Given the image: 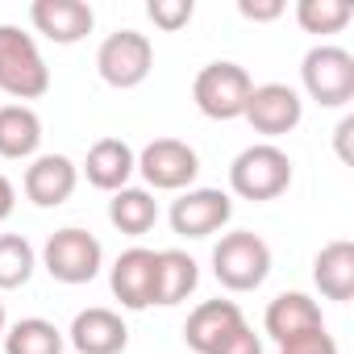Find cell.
I'll return each instance as SVG.
<instances>
[{
    "label": "cell",
    "mask_w": 354,
    "mask_h": 354,
    "mask_svg": "<svg viewBox=\"0 0 354 354\" xmlns=\"http://www.w3.org/2000/svg\"><path fill=\"white\" fill-rule=\"evenodd\" d=\"M213 275L225 292H254L271 275V246L250 230L221 234L213 246Z\"/></svg>",
    "instance_id": "obj_3"
},
{
    "label": "cell",
    "mask_w": 354,
    "mask_h": 354,
    "mask_svg": "<svg viewBox=\"0 0 354 354\" xmlns=\"http://www.w3.org/2000/svg\"><path fill=\"white\" fill-rule=\"evenodd\" d=\"M201 283V263L188 250H158V283H154V304L171 308V304H184Z\"/></svg>",
    "instance_id": "obj_20"
},
{
    "label": "cell",
    "mask_w": 354,
    "mask_h": 354,
    "mask_svg": "<svg viewBox=\"0 0 354 354\" xmlns=\"http://www.w3.org/2000/svg\"><path fill=\"white\" fill-rule=\"evenodd\" d=\"M0 92L13 96L17 104L42 100L50 92V67L21 26H0Z\"/></svg>",
    "instance_id": "obj_1"
},
{
    "label": "cell",
    "mask_w": 354,
    "mask_h": 354,
    "mask_svg": "<svg viewBox=\"0 0 354 354\" xmlns=\"http://www.w3.org/2000/svg\"><path fill=\"white\" fill-rule=\"evenodd\" d=\"M313 283L325 300L346 304L354 296V242L337 238V242L321 246L317 259H313Z\"/></svg>",
    "instance_id": "obj_18"
},
{
    "label": "cell",
    "mask_w": 354,
    "mask_h": 354,
    "mask_svg": "<svg viewBox=\"0 0 354 354\" xmlns=\"http://www.w3.org/2000/svg\"><path fill=\"white\" fill-rule=\"evenodd\" d=\"M283 0H238V13L246 21H279L283 17Z\"/></svg>",
    "instance_id": "obj_27"
},
{
    "label": "cell",
    "mask_w": 354,
    "mask_h": 354,
    "mask_svg": "<svg viewBox=\"0 0 354 354\" xmlns=\"http://www.w3.org/2000/svg\"><path fill=\"white\" fill-rule=\"evenodd\" d=\"M250 92H254L250 71L242 63H230V59H217V63L201 67L196 80H192V100L209 121H238L246 113Z\"/></svg>",
    "instance_id": "obj_4"
},
{
    "label": "cell",
    "mask_w": 354,
    "mask_h": 354,
    "mask_svg": "<svg viewBox=\"0 0 354 354\" xmlns=\"http://www.w3.org/2000/svg\"><path fill=\"white\" fill-rule=\"evenodd\" d=\"M230 217H234V201L221 188H188L171 201L167 213L171 230L180 238H213L230 225Z\"/></svg>",
    "instance_id": "obj_9"
},
{
    "label": "cell",
    "mask_w": 354,
    "mask_h": 354,
    "mask_svg": "<svg viewBox=\"0 0 354 354\" xmlns=\"http://www.w3.org/2000/svg\"><path fill=\"white\" fill-rule=\"evenodd\" d=\"M138 175L146 180V192H188L201 175V154L180 138H154L138 154Z\"/></svg>",
    "instance_id": "obj_7"
},
{
    "label": "cell",
    "mask_w": 354,
    "mask_h": 354,
    "mask_svg": "<svg viewBox=\"0 0 354 354\" xmlns=\"http://www.w3.org/2000/svg\"><path fill=\"white\" fill-rule=\"evenodd\" d=\"M350 133H354V117H342L337 129H333V142H337V158H342V162H354V154H350Z\"/></svg>",
    "instance_id": "obj_29"
},
{
    "label": "cell",
    "mask_w": 354,
    "mask_h": 354,
    "mask_svg": "<svg viewBox=\"0 0 354 354\" xmlns=\"http://www.w3.org/2000/svg\"><path fill=\"white\" fill-rule=\"evenodd\" d=\"M296 21L304 34H342L354 21V5L350 0H300Z\"/></svg>",
    "instance_id": "obj_24"
},
{
    "label": "cell",
    "mask_w": 354,
    "mask_h": 354,
    "mask_svg": "<svg viewBox=\"0 0 354 354\" xmlns=\"http://www.w3.org/2000/svg\"><path fill=\"white\" fill-rule=\"evenodd\" d=\"M67 342L75 346V354H121L129 346V329H125L121 313L92 304V308L75 313V321L67 329Z\"/></svg>",
    "instance_id": "obj_15"
},
{
    "label": "cell",
    "mask_w": 354,
    "mask_h": 354,
    "mask_svg": "<svg viewBox=\"0 0 354 354\" xmlns=\"http://www.w3.org/2000/svg\"><path fill=\"white\" fill-rule=\"evenodd\" d=\"M5 354H63L67 337L55 321L46 317H21L5 329Z\"/></svg>",
    "instance_id": "obj_22"
},
{
    "label": "cell",
    "mask_w": 354,
    "mask_h": 354,
    "mask_svg": "<svg viewBox=\"0 0 354 354\" xmlns=\"http://www.w3.org/2000/svg\"><path fill=\"white\" fill-rule=\"evenodd\" d=\"M30 26L55 42V46H75L92 34L96 26V13L84 0H34L30 5Z\"/></svg>",
    "instance_id": "obj_13"
},
{
    "label": "cell",
    "mask_w": 354,
    "mask_h": 354,
    "mask_svg": "<svg viewBox=\"0 0 354 354\" xmlns=\"http://www.w3.org/2000/svg\"><path fill=\"white\" fill-rule=\"evenodd\" d=\"M292 188V158L275 142H254L230 162V192L242 201H279Z\"/></svg>",
    "instance_id": "obj_2"
},
{
    "label": "cell",
    "mask_w": 354,
    "mask_h": 354,
    "mask_svg": "<svg viewBox=\"0 0 354 354\" xmlns=\"http://www.w3.org/2000/svg\"><path fill=\"white\" fill-rule=\"evenodd\" d=\"M279 354H342V350H337V342H333V333H329V329H308V333H300V337L283 342V346H279Z\"/></svg>",
    "instance_id": "obj_26"
},
{
    "label": "cell",
    "mask_w": 354,
    "mask_h": 354,
    "mask_svg": "<svg viewBox=\"0 0 354 354\" xmlns=\"http://www.w3.org/2000/svg\"><path fill=\"white\" fill-rule=\"evenodd\" d=\"M42 267L50 279L67 283V288H80V283H92L104 267V246L96 234L80 230V225H67V230H55L42 246Z\"/></svg>",
    "instance_id": "obj_5"
},
{
    "label": "cell",
    "mask_w": 354,
    "mask_h": 354,
    "mask_svg": "<svg viewBox=\"0 0 354 354\" xmlns=\"http://www.w3.org/2000/svg\"><path fill=\"white\" fill-rule=\"evenodd\" d=\"M242 325H246V317L234 300H201L184 321V342L196 354H217Z\"/></svg>",
    "instance_id": "obj_14"
},
{
    "label": "cell",
    "mask_w": 354,
    "mask_h": 354,
    "mask_svg": "<svg viewBox=\"0 0 354 354\" xmlns=\"http://www.w3.org/2000/svg\"><path fill=\"white\" fill-rule=\"evenodd\" d=\"M38 271V254L21 234H0V292L26 288Z\"/></svg>",
    "instance_id": "obj_23"
},
{
    "label": "cell",
    "mask_w": 354,
    "mask_h": 354,
    "mask_svg": "<svg viewBox=\"0 0 354 354\" xmlns=\"http://www.w3.org/2000/svg\"><path fill=\"white\" fill-rule=\"evenodd\" d=\"M84 175L92 188L113 196V192L129 188V180L138 175V150L125 138H100V142H92V150L84 158Z\"/></svg>",
    "instance_id": "obj_16"
},
{
    "label": "cell",
    "mask_w": 354,
    "mask_h": 354,
    "mask_svg": "<svg viewBox=\"0 0 354 354\" xmlns=\"http://www.w3.org/2000/svg\"><path fill=\"white\" fill-rule=\"evenodd\" d=\"M300 84L321 109H346L354 100V55L342 46H313L300 63Z\"/></svg>",
    "instance_id": "obj_6"
},
{
    "label": "cell",
    "mask_w": 354,
    "mask_h": 354,
    "mask_svg": "<svg viewBox=\"0 0 354 354\" xmlns=\"http://www.w3.org/2000/svg\"><path fill=\"white\" fill-rule=\"evenodd\" d=\"M109 221H113V230H121L125 238H146L154 225H158V201H154V192H146V188H121V192H113V201H109Z\"/></svg>",
    "instance_id": "obj_21"
},
{
    "label": "cell",
    "mask_w": 354,
    "mask_h": 354,
    "mask_svg": "<svg viewBox=\"0 0 354 354\" xmlns=\"http://www.w3.org/2000/svg\"><path fill=\"white\" fill-rule=\"evenodd\" d=\"M13 209H17V188H13L9 175H0V225L13 217Z\"/></svg>",
    "instance_id": "obj_30"
},
{
    "label": "cell",
    "mask_w": 354,
    "mask_h": 354,
    "mask_svg": "<svg viewBox=\"0 0 354 354\" xmlns=\"http://www.w3.org/2000/svg\"><path fill=\"white\" fill-rule=\"evenodd\" d=\"M96 71H100V80L109 88L129 92V88L150 80V71H154V42L146 34H138V30H117V34H109L100 42Z\"/></svg>",
    "instance_id": "obj_8"
},
{
    "label": "cell",
    "mask_w": 354,
    "mask_h": 354,
    "mask_svg": "<svg viewBox=\"0 0 354 354\" xmlns=\"http://www.w3.org/2000/svg\"><path fill=\"white\" fill-rule=\"evenodd\" d=\"M42 117L30 104H0V158H38Z\"/></svg>",
    "instance_id": "obj_19"
},
{
    "label": "cell",
    "mask_w": 354,
    "mask_h": 354,
    "mask_svg": "<svg viewBox=\"0 0 354 354\" xmlns=\"http://www.w3.org/2000/svg\"><path fill=\"white\" fill-rule=\"evenodd\" d=\"M146 17H150L158 30L175 34V30H184V26L196 17V5H192V0H150V5H146Z\"/></svg>",
    "instance_id": "obj_25"
},
{
    "label": "cell",
    "mask_w": 354,
    "mask_h": 354,
    "mask_svg": "<svg viewBox=\"0 0 354 354\" xmlns=\"http://www.w3.org/2000/svg\"><path fill=\"white\" fill-rule=\"evenodd\" d=\"M154 283H158V250L129 246L109 267V288L121 300V308H129V313H142L154 304Z\"/></svg>",
    "instance_id": "obj_11"
},
{
    "label": "cell",
    "mask_w": 354,
    "mask_h": 354,
    "mask_svg": "<svg viewBox=\"0 0 354 354\" xmlns=\"http://www.w3.org/2000/svg\"><path fill=\"white\" fill-rule=\"evenodd\" d=\"M217 354H263V337H259L250 325H242V329H238L221 350H217Z\"/></svg>",
    "instance_id": "obj_28"
},
{
    "label": "cell",
    "mask_w": 354,
    "mask_h": 354,
    "mask_svg": "<svg viewBox=\"0 0 354 354\" xmlns=\"http://www.w3.org/2000/svg\"><path fill=\"white\" fill-rule=\"evenodd\" d=\"M75 184H80V167L67 154H38V158H30L26 180H21L30 205H38V209L67 205L75 196Z\"/></svg>",
    "instance_id": "obj_12"
},
{
    "label": "cell",
    "mask_w": 354,
    "mask_h": 354,
    "mask_svg": "<svg viewBox=\"0 0 354 354\" xmlns=\"http://www.w3.org/2000/svg\"><path fill=\"white\" fill-rule=\"evenodd\" d=\"M242 117L250 121L254 133H263L267 142H275V138H283V133H292L300 125L304 100H300V92L292 84H254Z\"/></svg>",
    "instance_id": "obj_10"
},
{
    "label": "cell",
    "mask_w": 354,
    "mask_h": 354,
    "mask_svg": "<svg viewBox=\"0 0 354 354\" xmlns=\"http://www.w3.org/2000/svg\"><path fill=\"white\" fill-rule=\"evenodd\" d=\"M263 329H267V337H275L283 346L308 329H325V313L308 292H279L263 313Z\"/></svg>",
    "instance_id": "obj_17"
},
{
    "label": "cell",
    "mask_w": 354,
    "mask_h": 354,
    "mask_svg": "<svg viewBox=\"0 0 354 354\" xmlns=\"http://www.w3.org/2000/svg\"><path fill=\"white\" fill-rule=\"evenodd\" d=\"M5 329H9V313H5V300H0V337H5Z\"/></svg>",
    "instance_id": "obj_31"
}]
</instances>
